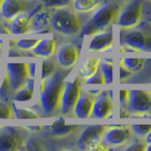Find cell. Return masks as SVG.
<instances>
[{
  "label": "cell",
  "mask_w": 151,
  "mask_h": 151,
  "mask_svg": "<svg viewBox=\"0 0 151 151\" xmlns=\"http://www.w3.org/2000/svg\"><path fill=\"white\" fill-rule=\"evenodd\" d=\"M66 76L61 71L55 73L41 82L40 106L46 116L54 115L60 109V100L64 89Z\"/></svg>",
  "instance_id": "obj_1"
},
{
  "label": "cell",
  "mask_w": 151,
  "mask_h": 151,
  "mask_svg": "<svg viewBox=\"0 0 151 151\" xmlns=\"http://www.w3.org/2000/svg\"><path fill=\"white\" fill-rule=\"evenodd\" d=\"M120 45H127L136 52H151V22L141 21L129 28H121Z\"/></svg>",
  "instance_id": "obj_2"
},
{
  "label": "cell",
  "mask_w": 151,
  "mask_h": 151,
  "mask_svg": "<svg viewBox=\"0 0 151 151\" xmlns=\"http://www.w3.org/2000/svg\"><path fill=\"white\" fill-rule=\"evenodd\" d=\"M120 12V7L116 4L109 3L96 9L90 20L82 27L80 36H93L106 30L114 22Z\"/></svg>",
  "instance_id": "obj_3"
},
{
  "label": "cell",
  "mask_w": 151,
  "mask_h": 151,
  "mask_svg": "<svg viewBox=\"0 0 151 151\" xmlns=\"http://www.w3.org/2000/svg\"><path fill=\"white\" fill-rule=\"evenodd\" d=\"M51 27L63 35L73 36L81 31V22L73 11L67 8H60L52 14Z\"/></svg>",
  "instance_id": "obj_4"
},
{
  "label": "cell",
  "mask_w": 151,
  "mask_h": 151,
  "mask_svg": "<svg viewBox=\"0 0 151 151\" xmlns=\"http://www.w3.org/2000/svg\"><path fill=\"white\" fill-rule=\"evenodd\" d=\"M126 109L131 114L151 115V92L143 89L129 90V101Z\"/></svg>",
  "instance_id": "obj_5"
},
{
  "label": "cell",
  "mask_w": 151,
  "mask_h": 151,
  "mask_svg": "<svg viewBox=\"0 0 151 151\" xmlns=\"http://www.w3.org/2000/svg\"><path fill=\"white\" fill-rule=\"evenodd\" d=\"M106 126L92 125L86 127L78 140V147L82 150H96L105 148L102 145L103 134Z\"/></svg>",
  "instance_id": "obj_6"
},
{
  "label": "cell",
  "mask_w": 151,
  "mask_h": 151,
  "mask_svg": "<svg viewBox=\"0 0 151 151\" xmlns=\"http://www.w3.org/2000/svg\"><path fill=\"white\" fill-rule=\"evenodd\" d=\"M143 0H130L118 14L117 25L121 28H129L139 24L143 17Z\"/></svg>",
  "instance_id": "obj_7"
},
{
  "label": "cell",
  "mask_w": 151,
  "mask_h": 151,
  "mask_svg": "<svg viewBox=\"0 0 151 151\" xmlns=\"http://www.w3.org/2000/svg\"><path fill=\"white\" fill-rule=\"evenodd\" d=\"M80 93H81V81L79 76H77L72 81L65 82L60 109L63 114L69 115L74 111L75 105Z\"/></svg>",
  "instance_id": "obj_8"
},
{
  "label": "cell",
  "mask_w": 151,
  "mask_h": 151,
  "mask_svg": "<svg viewBox=\"0 0 151 151\" xmlns=\"http://www.w3.org/2000/svg\"><path fill=\"white\" fill-rule=\"evenodd\" d=\"M25 132L20 127H0V151H12L24 144Z\"/></svg>",
  "instance_id": "obj_9"
},
{
  "label": "cell",
  "mask_w": 151,
  "mask_h": 151,
  "mask_svg": "<svg viewBox=\"0 0 151 151\" xmlns=\"http://www.w3.org/2000/svg\"><path fill=\"white\" fill-rule=\"evenodd\" d=\"M6 76L12 91L16 93L25 86L29 78L28 64L24 63H9L7 65Z\"/></svg>",
  "instance_id": "obj_10"
},
{
  "label": "cell",
  "mask_w": 151,
  "mask_h": 151,
  "mask_svg": "<svg viewBox=\"0 0 151 151\" xmlns=\"http://www.w3.org/2000/svg\"><path fill=\"white\" fill-rule=\"evenodd\" d=\"M133 131L129 126L112 127L105 130L102 138V145L118 146L127 144L133 138Z\"/></svg>",
  "instance_id": "obj_11"
},
{
  "label": "cell",
  "mask_w": 151,
  "mask_h": 151,
  "mask_svg": "<svg viewBox=\"0 0 151 151\" xmlns=\"http://www.w3.org/2000/svg\"><path fill=\"white\" fill-rule=\"evenodd\" d=\"M113 101L111 92L100 91L94 96V102L91 117L109 118L112 114Z\"/></svg>",
  "instance_id": "obj_12"
},
{
  "label": "cell",
  "mask_w": 151,
  "mask_h": 151,
  "mask_svg": "<svg viewBox=\"0 0 151 151\" xmlns=\"http://www.w3.org/2000/svg\"><path fill=\"white\" fill-rule=\"evenodd\" d=\"M113 44V32L110 28L107 31L104 30L93 36L92 41L90 42L88 50L91 52H104L110 50Z\"/></svg>",
  "instance_id": "obj_13"
},
{
  "label": "cell",
  "mask_w": 151,
  "mask_h": 151,
  "mask_svg": "<svg viewBox=\"0 0 151 151\" xmlns=\"http://www.w3.org/2000/svg\"><path fill=\"white\" fill-rule=\"evenodd\" d=\"M79 51L73 44H65L60 47L58 53V63L64 69H69L77 63Z\"/></svg>",
  "instance_id": "obj_14"
},
{
  "label": "cell",
  "mask_w": 151,
  "mask_h": 151,
  "mask_svg": "<svg viewBox=\"0 0 151 151\" xmlns=\"http://www.w3.org/2000/svg\"><path fill=\"white\" fill-rule=\"evenodd\" d=\"M27 0H4L0 9V14L5 20L12 21L18 14L24 12L27 9Z\"/></svg>",
  "instance_id": "obj_15"
},
{
  "label": "cell",
  "mask_w": 151,
  "mask_h": 151,
  "mask_svg": "<svg viewBox=\"0 0 151 151\" xmlns=\"http://www.w3.org/2000/svg\"><path fill=\"white\" fill-rule=\"evenodd\" d=\"M94 102V96L90 93H81L74 108V113L78 118L91 117L93 106Z\"/></svg>",
  "instance_id": "obj_16"
},
{
  "label": "cell",
  "mask_w": 151,
  "mask_h": 151,
  "mask_svg": "<svg viewBox=\"0 0 151 151\" xmlns=\"http://www.w3.org/2000/svg\"><path fill=\"white\" fill-rule=\"evenodd\" d=\"M31 24V15L22 12L18 14L12 20L11 24V33L15 35L25 34L28 32Z\"/></svg>",
  "instance_id": "obj_17"
},
{
  "label": "cell",
  "mask_w": 151,
  "mask_h": 151,
  "mask_svg": "<svg viewBox=\"0 0 151 151\" xmlns=\"http://www.w3.org/2000/svg\"><path fill=\"white\" fill-rule=\"evenodd\" d=\"M51 16L52 14L47 11L35 13L33 18H31L29 30H32L33 32H42L44 30H47L51 27Z\"/></svg>",
  "instance_id": "obj_18"
},
{
  "label": "cell",
  "mask_w": 151,
  "mask_h": 151,
  "mask_svg": "<svg viewBox=\"0 0 151 151\" xmlns=\"http://www.w3.org/2000/svg\"><path fill=\"white\" fill-rule=\"evenodd\" d=\"M56 51V42L52 39H42L32 48L35 56L42 58H50Z\"/></svg>",
  "instance_id": "obj_19"
},
{
  "label": "cell",
  "mask_w": 151,
  "mask_h": 151,
  "mask_svg": "<svg viewBox=\"0 0 151 151\" xmlns=\"http://www.w3.org/2000/svg\"><path fill=\"white\" fill-rule=\"evenodd\" d=\"M78 126L76 125H65L64 119L63 117L58 118L51 126L47 127V130L51 132V134L58 137H63L71 134L74 130H76Z\"/></svg>",
  "instance_id": "obj_20"
},
{
  "label": "cell",
  "mask_w": 151,
  "mask_h": 151,
  "mask_svg": "<svg viewBox=\"0 0 151 151\" xmlns=\"http://www.w3.org/2000/svg\"><path fill=\"white\" fill-rule=\"evenodd\" d=\"M74 11L79 13H89L97 9L102 0H73Z\"/></svg>",
  "instance_id": "obj_21"
},
{
  "label": "cell",
  "mask_w": 151,
  "mask_h": 151,
  "mask_svg": "<svg viewBox=\"0 0 151 151\" xmlns=\"http://www.w3.org/2000/svg\"><path fill=\"white\" fill-rule=\"evenodd\" d=\"M100 59L99 58H89L86 59L82 63L79 70L78 76L80 78H88L98 70L99 64H100Z\"/></svg>",
  "instance_id": "obj_22"
},
{
  "label": "cell",
  "mask_w": 151,
  "mask_h": 151,
  "mask_svg": "<svg viewBox=\"0 0 151 151\" xmlns=\"http://www.w3.org/2000/svg\"><path fill=\"white\" fill-rule=\"evenodd\" d=\"M100 71L105 78L106 84H111L113 81V61L112 59H103L100 60Z\"/></svg>",
  "instance_id": "obj_23"
},
{
  "label": "cell",
  "mask_w": 151,
  "mask_h": 151,
  "mask_svg": "<svg viewBox=\"0 0 151 151\" xmlns=\"http://www.w3.org/2000/svg\"><path fill=\"white\" fill-rule=\"evenodd\" d=\"M145 60L141 58H124L120 60V64L131 73L137 72L143 68Z\"/></svg>",
  "instance_id": "obj_24"
},
{
  "label": "cell",
  "mask_w": 151,
  "mask_h": 151,
  "mask_svg": "<svg viewBox=\"0 0 151 151\" xmlns=\"http://www.w3.org/2000/svg\"><path fill=\"white\" fill-rule=\"evenodd\" d=\"M12 110L14 113V117L17 118V119H37V118L42 117L36 111H31L29 109L17 108L14 105V103H12Z\"/></svg>",
  "instance_id": "obj_25"
},
{
  "label": "cell",
  "mask_w": 151,
  "mask_h": 151,
  "mask_svg": "<svg viewBox=\"0 0 151 151\" xmlns=\"http://www.w3.org/2000/svg\"><path fill=\"white\" fill-rule=\"evenodd\" d=\"M57 63L53 60L46 59L42 60L41 67V80H44L52 76L57 70Z\"/></svg>",
  "instance_id": "obj_26"
},
{
  "label": "cell",
  "mask_w": 151,
  "mask_h": 151,
  "mask_svg": "<svg viewBox=\"0 0 151 151\" xmlns=\"http://www.w3.org/2000/svg\"><path fill=\"white\" fill-rule=\"evenodd\" d=\"M33 88H30L26 84L23 88L16 92V94L14 96V100L18 102H27L31 100L33 96Z\"/></svg>",
  "instance_id": "obj_27"
},
{
  "label": "cell",
  "mask_w": 151,
  "mask_h": 151,
  "mask_svg": "<svg viewBox=\"0 0 151 151\" xmlns=\"http://www.w3.org/2000/svg\"><path fill=\"white\" fill-rule=\"evenodd\" d=\"M12 89L11 87L9 82V79L7 78V76L4 78V80L2 82L1 87H0V100L2 101H9L12 98Z\"/></svg>",
  "instance_id": "obj_28"
},
{
  "label": "cell",
  "mask_w": 151,
  "mask_h": 151,
  "mask_svg": "<svg viewBox=\"0 0 151 151\" xmlns=\"http://www.w3.org/2000/svg\"><path fill=\"white\" fill-rule=\"evenodd\" d=\"M40 40L38 39H21L17 40L15 46L22 50H30L34 47Z\"/></svg>",
  "instance_id": "obj_29"
},
{
  "label": "cell",
  "mask_w": 151,
  "mask_h": 151,
  "mask_svg": "<svg viewBox=\"0 0 151 151\" xmlns=\"http://www.w3.org/2000/svg\"><path fill=\"white\" fill-rule=\"evenodd\" d=\"M12 118H14L12 107L0 100V119H12Z\"/></svg>",
  "instance_id": "obj_30"
},
{
  "label": "cell",
  "mask_w": 151,
  "mask_h": 151,
  "mask_svg": "<svg viewBox=\"0 0 151 151\" xmlns=\"http://www.w3.org/2000/svg\"><path fill=\"white\" fill-rule=\"evenodd\" d=\"M46 8H63L68 6L73 0H44Z\"/></svg>",
  "instance_id": "obj_31"
},
{
  "label": "cell",
  "mask_w": 151,
  "mask_h": 151,
  "mask_svg": "<svg viewBox=\"0 0 151 151\" xmlns=\"http://www.w3.org/2000/svg\"><path fill=\"white\" fill-rule=\"evenodd\" d=\"M146 148V144L145 139L137 138L133 143H131L126 150L127 151H144Z\"/></svg>",
  "instance_id": "obj_32"
},
{
  "label": "cell",
  "mask_w": 151,
  "mask_h": 151,
  "mask_svg": "<svg viewBox=\"0 0 151 151\" xmlns=\"http://www.w3.org/2000/svg\"><path fill=\"white\" fill-rule=\"evenodd\" d=\"M131 129L137 136L144 137L151 130V125H132Z\"/></svg>",
  "instance_id": "obj_33"
},
{
  "label": "cell",
  "mask_w": 151,
  "mask_h": 151,
  "mask_svg": "<svg viewBox=\"0 0 151 151\" xmlns=\"http://www.w3.org/2000/svg\"><path fill=\"white\" fill-rule=\"evenodd\" d=\"M85 83H86L87 85L88 84H105V78H104L101 71L97 70L93 76L86 78Z\"/></svg>",
  "instance_id": "obj_34"
},
{
  "label": "cell",
  "mask_w": 151,
  "mask_h": 151,
  "mask_svg": "<svg viewBox=\"0 0 151 151\" xmlns=\"http://www.w3.org/2000/svg\"><path fill=\"white\" fill-rule=\"evenodd\" d=\"M129 90H120L119 92V102L122 108H126L127 101H129Z\"/></svg>",
  "instance_id": "obj_35"
},
{
  "label": "cell",
  "mask_w": 151,
  "mask_h": 151,
  "mask_svg": "<svg viewBox=\"0 0 151 151\" xmlns=\"http://www.w3.org/2000/svg\"><path fill=\"white\" fill-rule=\"evenodd\" d=\"M26 148L28 150H40L42 147L35 139H29L26 142Z\"/></svg>",
  "instance_id": "obj_36"
},
{
  "label": "cell",
  "mask_w": 151,
  "mask_h": 151,
  "mask_svg": "<svg viewBox=\"0 0 151 151\" xmlns=\"http://www.w3.org/2000/svg\"><path fill=\"white\" fill-rule=\"evenodd\" d=\"M119 72H120V81L121 82H124L126 80H127L132 76V74H133V73H131L130 71L127 70L125 67H123L121 64H120Z\"/></svg>",
  "instance_id": "obj_37"
},
{
  "label": "cell",
  "mask_w": 151,
  "mask_h": 151,
  "mask_svg": "<svg viewBox=\"0 0 151 151\" xmlns=\"http://www.w3.org/2000/svg\"><path fill=\"white\" fill-rule=\"evenodd\" d=\"M143 13H145L147 15L148 21L151 22V0H147L146 2H144Z\"/></svg>",
  "instance_id": "obj_38"
},
{
  "label": "cell",
  "mask_w": 151,
  "mask_h": 151,
  "mask_svg": "<svg viewBox=\"0 0 151 151\" xmlns=\"http://www.w3.org/2000/svg\"><path fill=\"white\" fill-rule=\"evenodd\" d=\"M145 137V144H146L145 150L146 151H151V130Z\"/></svg>",
  "instance_id": "obj_39"
},
{
  "label": "cell",
  "mask_w": 151,
  "mask_h": 151,
  "mask_svg": "<svg viewBox=\"0 0 151 151\" xmlns=\"http://www.w3.org/2000/svg\"><path fill=\"white\" fill-rule=\"evenodd\" d=\"M28 73H29V77L35 78V74H36V63H28Z\"/></svg>",
  "instance_id": "obj_40"
},
{
  "label": "cell",
  "mask_w": 151,
  "mask_h": 151,
  "mask_svg": "<svg viewBox=\"0 0 151 151\" xmlns=\"http://www.w3.org/2000/svg\"><path fill=\"white\" fill-rule=\"evenodd\" d=\"M11 31H9V29L4 26V24L0 22V34H9Z\"/></svg>",
  "instance_id": "obj_41"
},
{
  "label": "cell",
  "mask_w": 151,
  "mask_h": 151,
  "mask_svg": "<svg viewBox=\"0 0 151 151\" xmlns=\"http://www.w3.org/2000/svg\"><path fill=\"white\" fill-rule=\"evenodd\" d=\"M1 52H2V42L0 41V54H1Z\"/></svg>",
  "instance_id": "obj_42"
},
{
  "label": "cell",
  "mask_w": 151,
  "mask_h": 151,
  "mask_svg": "<svg viewBox=\"0 0 151 151\" xmlns=\"http://www.w3.org/2000/svg\"><path fill=\"white\" fill-rule=\"evenodd\" d=\"M3 2H4V0H0V9H1V6H2Z\"/></svg>",
  "instance_id": "obj_43"
},
{
  "label": "cell",
  "mask_w": 151,
  "mask_h": 151,
  "mask_svg": "<svg viewBox=\"0 0 151 151\" xmlns=\"http://www.w3.org/2000/svg\"><path fill=\"white\" fill-rule=\"evenodd\" d=\"M150 92H151V82H150Z\"/></svg>",
  "instance_id": "obj_44"
}]
</instances>
